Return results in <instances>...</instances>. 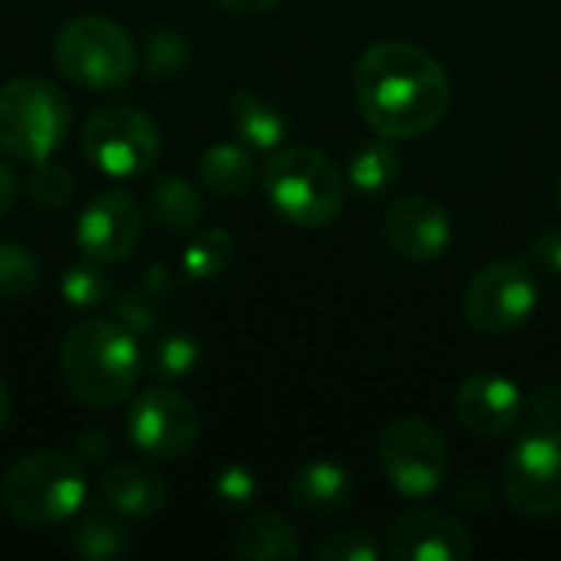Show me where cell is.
I'll use <instances>...</instances> for the list:
<instances>
[{"instance_id":"1","label":"cell","mask_w":561,"mask_h":561,"mask_svg":"<svg viewBox=\"0 0 561 561\" xmlns=\"http://www.w3.org/2000/svg\"><path fill=\"white\" fill-rule=\"evenodd\" d=\"M352 85L368 128L394 141H411L437 128L454 99L444 66L404 39L368 46L355 62Z\"/></svg>"},{"instance_id":"2","label":"cell","mask_w":561,"mask_h":561,"mask_svg":"<svg viewBox=\"0 0 561 561\" xmlns=\"http://www.w3.org/2000/svg\"><path fill=\"white\" fill-rule=\"evenodd\" d=\"M59 371L82 404H122L141 378L138 335L118 319H85L66 332Z\"/></svg>"},{"instance_id":"3","label":"cell","mask_w":561,"mask_h":561,"mask_svg":"<svg viewBox=\"0 0 561 561\" xmlns=\"http://www.w3.org/2000/svg\"><path fill=\"white\" fill-rule=\"evenodd\" d=\"M263 191L270 207L293 227H329L345 204V174L339 164L309 145L270 151L263 164Z\"/></svg>"},{"instance_id":"4","label":"cell","mask_w":561,"mask_h":561,"mask_svg":"<svg viewBox=\"0 0 561 561\" xmlns=\"http://www.w3.org/2000/svg\"><path fill=\"white\" fill-rule=\"evenodd\" d=\"M85 500L82 463L62 450H33L0 480V506L23 526H56L72 519Z\"/></svg>"},{"instance_id":"5","label":"cell","mask_w":561,"mask_h":561,"mask_svg":"<svg viewBox=\"0 0 561 561\" xmlns=\"http://www.w3.org/2000/svg\"><path fill=\"white\" fill-rule=\"evenodd\" d=\"M72 108L59 85L43 76H16L0 85V151L39 164L69 135Z\"/></svg>"},{"instance_id":"6","label":"cell","mask_w":561,"mask_h":561,"mask_svg":"<svg viewBox=\"0 0 561 561\" xmlns=\"http://www.w3.org/2000/svg\"><path fill=\"white\" fill-rule=\"evenodd\" d=\"M56 69L66 82L85 92L122 89L135 69L138 53L125 26L108 16H76L69 20L53 43Z\"/></svg>"},{"instance_id":"7","label":"cell","mask_w":561,"mask_h":561,"mask_svg":"<svg viewBox=\"0 0 561 561\" xmlns=\"http://www.w3.org/2000/svg\"><path fill=\"white\" fill-rule=\"evenodd\" d=\"M503 490L510 506L526 519H549L561 513V427L536 424L519 434L506 454Z\"/></svg>"},{"instance_id":"8","label":"cell","mask_w":561,"mask_h":561,"mask_svg":"<svg viewBox=\"0 0 561 561\" xmlns=\"http://www.w3.org/2000/svg\"><path fill=\"white\" fill-rule=\"evenodd\" d=\"M539 306V283L533 263L506 256L486 263L467 286L463 316L483 335H510L529 322Z\"/></svg>"},{"instance_id":"9","label":"cell","mask_w":561,"mask_h":561,"mask_svg":"<svg viewBox=\"0 0 561 561\" xmlns=\"http://www.w3.org/2000/svg\"><path fill=\"white\" fill-rule=\"evenodd\" d=\"M82 151L108 178H141L154 168L161 138L154 122L141 108L105 105L85 118Z\"/></svg>"},{"instance_id":"10","label":"cell","mask_w":561,"mask_h":561,"mask_svg":"<svg viewBox=\"0 0 561 561\" xmlns=\"http://www.w3.org/2000/svg\"><path fill=\"white\" fill-rule=\"evenodd\" d=\"M378 463L408 500H424L440 490L450 470V454L440 431L424 417H398L378 437Z\"/></svg>"},{"instance_id":"11","label":"cell","mask_w":561,"mask_h":561,"mask_svg":"<svg viewBox=\"0 0 561 561\" xmlns=\"http://www.w3.org/2000/svg\"><path fill=\"white\" fill-rule=\"evenodd\" d=\"M125 431L131 444L154 460H178L197 444V411L171 385L141 391L125 414Z\"/></svg>"},{"instance_id":"12","label":"cell","mask_w":561,"mask_h":561,"mask_svg":"<svg viewBox=\"0 0 561 561\" xmlns=\"http://www.w3.org/2000/svg\"><path fill=\"white\" fill-rule=\"evenodd\" d=\"M145 233V214L138 201L125 191H102L95 194L79 220H76V243L85 260L99 266H112L128 260Z\"/></svg>"},{"instance_id":"13","label":"cell","mask_w":561,"mask_h":561,"mask_svg":"<svg viewBox=\"0 0 561 561\" xmlns=\"http://www.w3.org/2000/svg\"><path fill=\"white\" fill-rule=\"evenodd\" d=\"M388 556L394 561H470L473 533L457 513L421 506L391 523Z\"/></svg>"},{"instance_id":"14","label":"cell","mask_w":561,"mask_h":561,"mask_svg":"<svg viewBox=\"0 0 561 561\" xmlns=\"http://www.w3.org/2000/svg\"><path fill=\"white\" fill-rule=\"evenodd\" d=\"M385 240L398 256L411 263H431L450 250L454 224L437 201L424 194H408L385 210Z\"/></svg>"},{"instance_id":"15","label":"cell","mask_w":561,"mask_h":561,"mask_svg":"<svg viewBox=\"0 0 561 561\" xmlns=\"http://www.w3.org/2000/svg\"><path fill=\"white\" fill-rule=\"evenodd\" d=\"M454 411L467 431L483 434V437H503L519 427L526 398L510 378L480 371L460 381L454 394Z\"/></svg>"},{"instance_id":"16","label":"cell","mask_w":561,"mask_h":561,"mask_svg":"<svg viewBox=\"0 0 561 561\" xmlns=\"http://www.w3.org/2000/svg\"><path fill=\"white\" fill-rule=\"evenodd\" d=\"M99 496L105 510L118 513L122 519H148L164 510L168 483L145 460H115L99 480Z\"/></svg>"},{"instance_id":"17","label":"cell","mask_w":561,"mask_h":561,"mask_svg":"<svg viewBox=\"0 0 561 561\" xmlns=\"http://www.w3.org/2000/svg\"><path fill=\"white\" fill-rule=\"evenodd\" d=\"M286 493H289V503L299 513H306V516H329V513H339V510H345L352 503L355 477L342 463H335V460L312 457V460L299 463L289 473Z\"/></svg>"},{"instance_id":"18","label":"cell","mask_w":561,"mask_h":561,"mask_svg":"<svg viewBox=\"0 0 561 561\" xmlns=\"http://www.w3.org/2000/svg\"><path fill=\"white\" fill-rule=\"evenodd\" d=\"M230 125L240 145H247L250 151H276L289 135L283 112L253 89H240L230 95Z\"/></svg>"},{"instance_id":"19","label":"cell","mask_w":561,"mask_h":561,"mask_svg":"<svg viewBox=\"0 0 561 561\" xmlns=\"http://www.w3.org/2000/svg\"><path fill=\"white\" fill-rule=\"evenodd\" d=\"M233 556L247 561H296L302 556V542L286 516L256 513L240 526L233 539Z\"/></svg>"},{"instance_id":"20","label":"cell","mask_w":561,"mask_h":561,"mask_svg":"<svg viewBox=\"0 0 561 561\" xmlns=\"http://www.w3.org/2000/svg\"><path fill=\"white\" fill-rule=\"evenodd\" d=\"M197 178L217 197H243L256 181V161L247 145L220 141L197 158Z\"/></svg>"},{"instance_id":"21","label":"cell","mask_w":561,"mask_h":561,"mask_svg":"<svg viewBox=\"0 0 561 561\" xmlns=\"http://www.w3.org/2000/svg\"><path fill=\"white\" fill-rule=\"evenodd\" d=\"M398 174H401V151L394 138H385V135L358 141L345 164V181L365 197H375L394 187Z\"/></svg>"},{"instance_id":"22","label":"cell","mask_w":561,"mask_h":561,"mask_svg":"<svg viewBox=\"0 0 561 561\" xmlns=\"http://www.w3.org/2000/svg\"><path fill=\"white\" fill-rule=\"evenodd\" d=\"M168 296H171V276H168V270L164 266H151L135 283V289L125 293L115 302V319L125 322L135 335L138 332H151L161 322V316H164Z\"/></svg>"},{"instance_id":"23","label":"cell","mask_w":561,"mask_h":561,"mask_svg":"<svg viewBox=\"0 0 561 561\" xmlns=\"http://www.w3.org/2000/svg\"><path fill=\"white\" fill-rule=\"evenodd\" d=\"M148 207H151V217L171 233L194 230L201 214H204V204H201L197 191L178 174H164V178L154 181V187L148 194Z\"/></svg>"},{"instance_id":"24","label":"cell","mask_w":561,"mask_h":561,"mask_svg":"<svg viewBox=\"0 0 561 561\" xmlns=\"http://www.w3.org/2000/svg\"><path fill=\"white\" fill-rule=\"evenodd\" d=\"M72 549L82 559L108 561L118 559L128 549V533L118 523V513H92L85 519H79L76 533H72Z\"/></svg>"},{"instance_id":"25","label":"cell","mask_w":561,"mask_h":561,"mask_svg":"<svg viewBox=\"0 0 561 561\" xmlns=\"http://www.w3.org/2000/svg\"><path fill=\"white\" fill-rule=\"evenodd\" d=\"M233 256H237V240L227 230L214 227V230H204L194 237V243L184 250L181 263L191 279H214L230 270Z\"/></svg>"},{"instance_id":"26","label":"cell","mask_w":561,"mask_h":561,"mask_svg":"<svg viewBox=\"0 0 561 561\" xmlns=\"http://www.w3.org/2000/svg\"><path fill=\"white\" fill-rule=\"evenodd\" d=\"M197 362H201V345L191 335H184V332H171V335H161L154 342L148 368H151L154 381L178 385V381L194 375Z\"/></svg>"},{"instance_id":"27","label":"cell","mask_w":561,"mask_h":561,"mask_svg":"<svg viewBox=\"0 0 561 561\" xmlns=\"http://www.w3.org/2000/svg\"><path fill=\"white\" fill-rule=\"evenodd\" d=\"M39 283V263L36 256L10 240H0V296L3 299H23Z\"/></svg>"},{"instance_id":"28","label":"cell","mask_w":561,"mask_h":561,"mask_svg":"<svg viewBox=\"0 0 561 561\" xmlns=\"http://www.w3.org/2000/svg\"><path fill=\"white\" fill-rule=\"evenodd\" d=\"M76 194V178L66 164L59 161H39L30 174V201L36 207H46V210H56L62 204H69Z\"/></svg>"},{"instance_id":"29","label":"cell","mask_w":561,"mask_h":561,"mask_svg":"<svg viewBox=\"0 0 561 561\" xmlns=\"http://www.w3.org/2000/svg\"><path fill=\"white\" fill-rule=\"evenodd\" d=\"M59 293L69 306L76 309H92L105 299L108 293V283L99 270V263H79V266H69L59 279Z\"/></svg>"},{"instance_id":"30","label":"cell","mask_w":561,"mask_h":561,"mask_svg":"<svg viewBox=\"0 0 561 561\" xmlns=\"http://www.w3.org/2000/svg\"><path fill=\"white\" fill-rule=\"evenodd\" d=\"M319 561H378L381 546L362 529H339L316 546Z\"/></svg>"},{"instance_id":"31","label":"cell","mask_w":561,"mask_h":561,"mask_svg":"<svg viewBox=\"0 0 561 561\" xmlns=\"http://www.w3.org/2000/svg\"><path fill=\"white\" fill-rule=\"evenodd\" d=\"M187 59H191V43L184 39V33L158 30V33L148 36V46H145V66H148V72L168 76V72L184 69Z\"/></svg>"},{"instance_id":"32","label":"cell","mask_w":561,"mask_h":561,"mask_svg":"<svg viewBox=\"0 0 561 561\" xmlns=\"http://www.w3.org/2000/svg\"><path fill=\"white\" fill-rule=\"evenodd\" d=\"M217 500L230 510H243L256 500V477L247 467H227L217 473Z\"/></svg>"},{"instance_id":"33","label":"cell","mask_w":561,"mask_h":561,"mask_svg":"<svg viewBox=\"0 0 561 561\" xmlns=\"http://www.w3.org/2000/svg\"><path fill=\"white\" fill-rule=\"evenodd\" d=\"M533 260L539 270L552 273V276H561V227H552V230H542L533 247H529Z\"/></svg>"},{"instance_id":"34","label":"cell","mask_w":561,"mask_h":561,"mask_svg":"<svg viewBox=\"0 0 561 561\" xmlns=\"http://www.w3.org/2000/svg\"><path fill=\"white\" fill-rule=\"evenodd\" d=\"M533 411L539 424H561V385H539L533 394Z\"/></svg>"},{"instance_id":"35","label":"cell","mask_w":561,"mask_h":561,"mask_svg":"<svg viewBox=\"0 0 561 561\" xmlns=\"http://www.w3.org/2000/svg\"><path fill=\"white\" fill-rule=\"evenodd\" d=\"M76 454L89 463H99V460H108L112 454V440L102 427H85L79 437H76Z\"/></svg>"},{"instance_id":"36","label":"cell","mask_w":561,"mask_h":561,"mask_svg":"<svg viewBox=\"0 0 561 561\" xmlns=\"http://www.w3.org/2000/svg\"><path fill=\"white\" fill-rule=\"evenodd\" d=\"M16 191H20L16 174L0 161V217H3V214H10V207L16 204Z\"/></svg>"},{"instance_id":"37","label":"cell","mask_w":561,"mask_h":561,"mask_svg":"<svg viewBox=\"0 0 561 561\" xmlns=\"http://www.w3.org/2000/svg\"><path fill=\"white\" fill-rule=\"evenodd\" d=\"M214 3H220L230 13H263V10H273L279 0H214Z\"/></svg>"},{"instance_id":"38","label":"cell","mask_w":561,"mask_h":561,"mask_svg":"<svg viewBox=\"0 0 561 561\" xmlns=\"http://www.w3.org/2000/svg\"><path fill=\"white\" fill-rule=\"evenodd\" d=\"M7 421H10V391H7V385L0 381V434H3V427H7Z\"/></svg>"},{"instance_id":"39","label":"cell","mask_w":561,"mask_h":561,"mask_svg":"<svg viewBox=\"0 0 561 561\" xmlns=\"http://www.w3.org/2000/svg\"><path fill=\"white\" fill-rule=\"evenodd\" d=\"M559 204H561V178H559Z\"/></svg>"}]
</instances>
